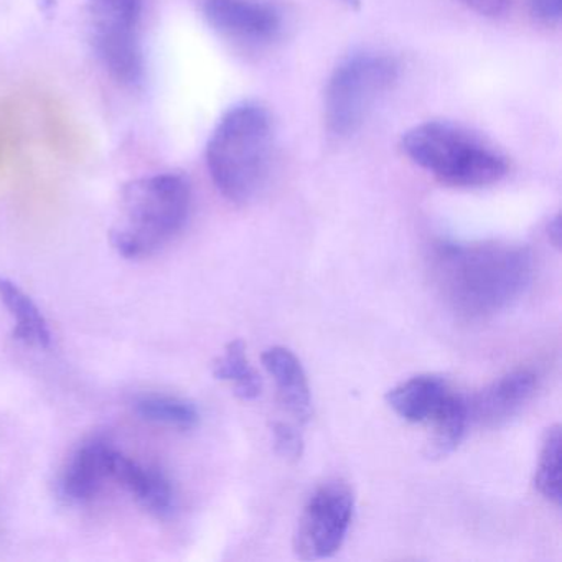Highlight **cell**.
Masks as SVG:
<instances>
[{
    "mask_svg": "<svg viewBox=\"0 0 562 562\" xmlns=\"http://www.w3.org/2000/svg\"><path fill=\"white\" fill-rule=\"evenodd\" d=\"M562 436L561 427L554 426L546 432L544 442L536 469L535 486L538 492L554 505L562 502L561 482Z\"/></svg>",
    "mask_w": 562,
    "mask_h": 562,
    "instance_id": "cell-18",
    "label": "cell"
},
{
    "mask_svg": "<svg viewBox=\"0 0 562 562\" xmlns=\"http://www.w3.org/2000/svg\"><path fill=\"white\" fill-rule=\"evenodd\" d=\"M443 301L467 318H485L515 304L532 281V256L506 243H442L432 258Z\"/></svg>",
    "mask_w": 562,
    "mask_h": 562,
    "instance_id": "cell-1",
    "label": "cell"
},
{
    "mask_svg": "<svg viewBox=\"0 0 562 562\" xmlns=\"http://www.w3.org/2000/svg\"><path fill=\"white\" fill-rule=\"evenodd\" d=\"M213 374L216 380L235 383V394L239 400L252 401L261 394V378L249 367L243 340L229 341L225 355L213 363Z\"/></svg>",
    "mask_w": 562,
    "mask_h": 562,
    "instance_id": "cell-17",
    "label": "cell"
},
{
    "mask_svg": "<svg viewBox=\"0 0 562 562\" xmlns=\"http://www.w3.org/2000/svg\"><path fill=\"white\" fill-rule=\"evenodd\" d=\"M345 4L350 5V8H357L360 4V0H341Z\"/></svg>",
    "mask_w": 562,
    "mask_h": 562,
    "instance_id": "cell-23",
    "label": "cell"
},
{
    "mask_svg": "<svg viewBox=\"0 0 562 562\" xmlns=\"http://www.w3.org/2000/svg\"><path fill=\"white\" fill-rule=\"evenodd\" d=\"M411 160L440 182L453 187H486L508 170L505 157L475 134L452 123H424L403 139Z\"/></svg>",
    "mask_w": 562,
    "mask_h": 562,
    "instance_id": "cell-4",
    "label": "cell"
},
{
    "mask_svg": "<svg viewBox=\"0 0 562 562\" xmlns=\"http://www.w3.org/2000/svg\"><path fill=\"white\" fill-rule=\"evenodd\" d=\"M450 393L452 390L442 378L419 374L393 387L386 394V401L391 409L407 423L427 424Z\"/></svg>",
    "mask_w": 562,
    "mask_h": 562,
    "instance_id": "cell-12",
    "label": "cell"
},
{
    "mask_svg": "<svg viewBox=\"0 0 562 562\" xmlns=\"http://www.w3.org/2000/svg\"><path fill=\"white\" fill-rule=\"evenodd\" d=\"M353 509V492L347 483L334 480L318 486L299 518L295 555L305 561L334 555L347 538Z\"/></svg>",
    "mask_w": 562,
    "mask_h": 562,
    "instance_id": "cell-6",
    "label": "cell"
},
{
    "mask_svg": "<svg viewBox=\"0 0 562 562\" xmlns=\"http://www.w3.org/2000/svg\"><path fill=\"white\" fill-rule=\"evenodd\" d=\"M134 411L147 423L176 429H192L200 420L195 404L169 394H143L134 401Z\"/></svg>",
    "mask_w": 562,
    "mask_h": 562,
    "instance_id": "cell-16",
    "label": "cell"
},
{
    "mask_svg": "<svg viewBox=\"0 0 562 562\" xmlns=\"http://www.w3.org/2000/svg\"><path fill=\"white\" fill-rule=\"evenodd\" d=\"M144 0H88L91 41L114 35H139Z\"/></svg>",
    "mask_w": 562,
    "mask_h": 562,
    "instance_id": "cell-15",
    "label": "cell"
},
{
    "mask_svg": "<svg viewBox=\"0 0 562 562\" xmlns=\"http://www.w3.org/2000/svg\"><path fill=\"white\" fill-rule=\"evenodd\" d=\"M0 302L5 305L14 318L15 340L31 347L48 348L52 344V331L47 318L42 314L34 301L11 279L0 276Z\"/></svg>",
    "mask_w": 562,
    "mask_h": 562,
    "instance_id": "cell-13",
    "label": "cell"
},
{
    "mask_svg": "<svg viewBox=\"0 0 562 562\" xmlns=\"http://www.w3.org/2000/svg\"><path fill=\"white\" fill-rule=\"evenodd\" d=\"M538 390V374L516 370L467 400L470 423L502 427L521 413Z\"/></svg>",
    "mask_w": 562,
    "mask_h": 562,
    "instance_id": "cell-8",
    "label": "cell"
},
{
    "mask_svg": "<svg viewBox=\"0 0 562 562\" xmlns=\"http://www.w3.org/2000/svg\"><path fill=\"white\" fill-rule=\"evenodd\" d=\"M427 424L430 436L426 443V456L432 460L450 456L460 446L470 426L465 397L452 391Z\"/></svg>",
    "mask_w": 562,
    "mask_h": 562,
    "instance_id": "cell-14",
    "label": "cell"
},
{
    "mask_svg": "<svg viewBox=\"0 0 562 562\" xmlns=\"http://www.w3.org/2000/svg\"><path fill=\"white\" fill-rule=\"evenodd\" d=\"M192 190L179 173L144 177L124 187L113 248L127 259L146 258L172 241L189 222Z\"/></svg>",
    "mask_w": 562,
    "mask_h": 562,
    "instance_id": "cell-3",
    "label": "cell"
},
{
    "mask_svg": "<svg viewBox=\"0 0 562 562\" xmlns=\"http://www.w3.org/2000/svg\"><path fill=\"white\" fill-rule=\"evenodd\" d=\"M562 228H561V216H555V218H552V222H549L548 225V236L549 241L554 245V248H561V236H562Z\"/></svg>",
    "mask_w": 562,
    "mask_h": 562,
    "instance_id": "cell-22",
    "label": "cell"
},
{
    "mask_svg": "<svg viewBox=\"0 0 562 562\" xmlns=\"http://www.w3.org/2000/svg\"><path fill=\"white\" fill-rule=\"evenodd\" d=\"M272 436H274V449L278 456L285 460H299L304 452V439L297 427L291 424H272Z\"/></svg>",
    "mask_w": 562,
    "mask_h": 562,
    "instance_id": "cell-19",
    "label": "cell"
},
{
    "mask_svg": "<svg viewBox=\"0 0 562 562\" xmlns=\"http://www.w3.org/2000/svg\"><path fill=\"white\" fill-rule=\"evenodd\" d=\"M262 364L278 387L282 409L299 424L312 419V396L307 376L299 358L284 347H272L262 353Z\"/></svg>",
    "mask_w": 562,
    "mask_h": 562,
    "instance_id": "cell-11",
    "label": "cell"
},
{
    "mask_svg": "<svg viewBox=\"0 0 562 562\" xmlns=\"http://www.w3.org/2000/svg\"><path fill=\"white\" fill-rule=\"evenodd\" d=\"M529 11L546 25H558L561 22L562 0H528Z\"/></svg>",
    "mask_w": 562,
    "mask_h": 562,
    "instance_id": "cell-20",
    "label": "cell"
},
{
    "mask_svg": "<svg viewBox=\"0 0 562 562\" xmlns=\"http://www.w3.org/2000/svg\"><path fill=\"white\" fill-rule=\"evenodd\" d=\"M203 15L213 31L236 44L258 47L281 34V14L262 0H203Z\"/></svg>",
    "mask_w": 562,
    "mask_h": 562,
    "instance_id": "cell-7",
    "label": "cell"
},
{
    "mask_svg": "<svg viewBox=\"0 0 562 562\" xmlns=\"http://www.w3.org/2000/svg\"><path fill=\"white\" fill-rule=\"evenodd\" d=\"M400 65L386 55L360 54L338 65L325 90V120L337 136L355 133L396 83Z\"/></svg>",
    "mask_w": 562,
    "mask_h": 562,
    "instance_id": "cell-5",
    "label": "cell"
},
{
    "mask_svg": "<svg viewBox=\"0 0 562 562\" xmlns=\"http://www.w3.org/2000/svg\"><path fill=\"white\" fill-rule=\"evenodd\" d=\"M111 480L126 488L156 518H169L176 509V490L159 467L137 462L116 450Z\"/></svg>",
    "mask_w": 562,
    "mask_h": 562,
    "instance_id": "cell-10",
    "label": "cell"
},
{
    "mask_svg": "<svg viewBox=\"0 0 562 562\" xmlns=\"http://www.w3.org/2000/svg\"><path fill=\"white\" fill-rule=\"evenodd\" d=\"M116 450L111 442L93 437L81 443L68 460L60 479V492L68 502L88 503L103 490L111 480Z\"/></svg>",
    "mask_w": 562,
    "mask_h": 562,
    "instance_id": "cell-9",
    "label": "cell"
},
{
    "mask_svg": "<svg viewBox=\"0 0 562 562\" xmlns=\"http://www.w3.org/2000/svg\"><path fill=\"white\" fill-rule=\"evenodd\" d=\"M467 8L485 18H499L508 9L509 0H460Z\"/></svg>",
    "mask_w": 562,
    "mask_h": 562,
    "instance_id": "cell-21",
    "label": "cell"
},
{
    "mask_svg": "<svg viewBox=\"0 0 562 562\" xmlns=\"http://www.w3.org/2000/svg\"><path fill=\"white\" fill-rule=\"evenodd\" d=\"M271 154L268 111L256 103H243L216 124L206 146V166L220 193L229 202L245 205L265 189Z\"/></svg>",
    "mask_w": 562,
    "mask_h": 562,
    "instance_id": "cell-2",
    "label": "cell"
}]
</instances>
